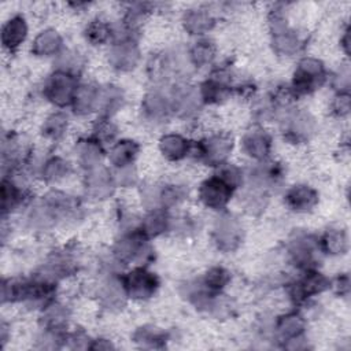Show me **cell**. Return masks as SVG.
Segmentation results:
<instances>
[{"mask_svg": "<svg viewBox=\"0 0 351 351\" xmlns=\"http://www.w3.org/2000/svg\"><path fill=\"white\" fill-rule=\"evenodd\" d=\"M304 318L299 313L291 311L284 315H280L274 328L277 330L278 337L284 341H288L291 339L302 336L304 332Z\"/></svg>", "mask_w": 351, "mask_h": 351, "instance_id": "836d02e7", "label": "cell"}, {"mask_svg": "<svg viewBox=\"0 0 351 351\" xmlns=\"http://www.w3.org/2000/svg\"><path fill=\"white\" fill-rule=\"evenodd\" d=\"M63 48V38L55 29L41 30L33 40L32 53L38 58L58 56Z\"/></svg>", "mask_w": 351, "mask_h": 351, "instance_id": "83f0119b", "label": "cell"}, {"mask_svg": "<svg viewBox=\"0 0 351 351\" xmlns=\"http://www.w3.org/2000/svg\"><path fill=\"white\" fill-rule=\"evenodd\" d=\"M77 75L63 70H55L44 82L43 95L44 97L56 107L71 106L74 93L78 88Z\"/></svg>", "mask_w": 351, "mask_h": 351, "instance_id": "5b68a950", "label": "cell"}, {"mask_svg": "<svg viewBox=\"0 0 351 351\" xmlns=\"http://www.w3.org/2000/svg\"><path fill=\"white\" fill-rule=\"evenodd\" d=\"M140 145L130 138H122L112 144L108 151V160L115 169L132 166L138 156Z\"/></svg>", "mask_w": 351, "mask_h": 351, "instance_id": "f546056e", "label": "cell"}, {"mask_svg": "<svg viewBox=\"0 0 351 351\" xmlns=\"http://www.w3.org/2000/svg\"><path fill=\"white\" fill-rule=\"evenodd\" d=\"M230 271L222 266H214L206 271L200 282L211 293H221L222 289L230 282Z\"/></svg>", "mask_w": 351, "mask_h": 351, "instance_id": "8d00e7d4", "label": "cell"}, {"mask_svg": "<svg viewBox=\"0 0 351 351\" xmlns=\"http://www.w3.org/2000/svg\"><path fill=\"white\" fill-rule=\"evenodd\" d=\"M56 64H58L56 70H63V71L73 73L77 75V69L81 67V59L77 52L66 49L58 55Z\"/></svg>", "mask_w": 351, "mask_h": 351, "instance_id": "60d3db41", "label": "cell"}, {"mask_svg": "<svg viewBox=\"0 0 351 351\" xmlns=\"http://www.w3.org/2000/svg\"><path fill=\"white\" fill-rule=\"evenodd\" d=\"M233 145V137L229 133L218 132L192 144L189 155L207 166L219 167L228 163Z\"/></svg>", "mask_w": 351, "mask_h": 351, "instance_id": "7a4b0ae2", "label": "cell"}, {"mask_svg": "<svg viewBox=\"0 0 351 351\" xmlns=\"http://www.w3.org/2000/svg\"><path fill=\"white\" fill-rule=\"evenodd\" d=\"M171 221L173 219L169 215L166 208H152V210H148L138 229L147 239H154L170 230Z\"/></svg>", "mask_w": 351, "mask_h": 351, "instance_id": "4316f807", "label": "cell"}, {"mask_svg": "<svg viewBox=\"0 0 351 351\" xmlns=\"http://www.w3.org/2000/svg\"><path fill=\"white\" fill-rule=\"evenodd\" d=\"M29 26L23 15L16 14L8 18L1 26V45L8 52H15L27 38Z\"/></svg>", "mask_w": 351, "mask_h": 351, "instance_id": "ffe728a7", "label": "cell"}, {"mask_svg": "<svg viewBox=\"0 0 351 351\" xmlns=\"http://www.w3.org/2000/svg\"><path fill=\"white\" fill-rule=\"evenodd\" d=\"M169 97L171 104V112L181 119L193 118L200 110V106L203 104L199 89L186 82L176 84L171 88Z\"/></svg>", "mask_w": 351, "mask_h": 351, "instance_id": "4fadbf2b", "label": "cell"}, {"mask_svg": "<svg viewBox=\"0 0 351 351\" xmlns=\"http://www.w3.org/2000/svg\"><path fill=\"white\" fill-rule=\"evenodd\" d=\"M191 141L178 133H166L159 138V151L170 162H178L191 152Z\"/></svg>", "mask_w": 351, "mask_h": 351, "instance_id": "d4e9b609", "label": "cell"}, {"mask_svg": "<svg viewBox=\"0 0 351 351\" xmlns=\"http://www.w3.org/2000/svg\"><path fill=\"white\" fill-rule=\"evenodd\" d=\"M213 241L222 252H233L243 243L244 229L240 219L233 214H221L213 225Z\"/></svg>", "mask_w": 351, "mask_h": 351, "instance_id": "52a82bcc", "label": "cell"}, {"mask_svg": "<svg viewBox=\"0 0 351 351\" xmlns=\"http://www.w3.org/2000/svg\"><path fill=\"white\" fill-rule=\"evenodd\" d=\"M97 300L107 310H119L125 307L128 293L123 288L121 277L110 276L97 288Z\"/></svg>", "mask_w": 351, "mask_h": 351, "instance_id": "d6986e66", "label": "cell"}, {"mask_svg": "<svg viewBox=\"0 0 351 351\" xmlns=\"http://www.w3.org/2000/svg\"><path fill=\"white\" fill-rule=\"evenodd\" d=\"M89 348H92V350H110V348H112V344L106 339H97V340H93V343L89 346Z\"/></svg>", "mask_w": 351, "mask_h": 351, "instance_id": "681fc988", "label": "cell"}, {"mask_svg": "<svg viewBox=\"0 0 351 351\" xmlns=\"http://www.w3.org/2000/svg\"><path fill=\"white\" fill-rule=\"evenodd\" d=\"M71 173V165L62 156L53 155L41 162L38 167V176L47 184H56L67 178Z\"/></svg>", "mask_w": 351, "mask_h": 351, "instance_id": "4dcf8cb0", "label": "cell"}, {"mask_svg": "<svg viewBox=\"0 0 351 351\" xmlns=\"http://www.w3.org/2000/svg\"><path fill=\"white\" fill-rule=\"evenodd\" d=\"M329 287L330 281L326 276H324L315 269H308L304 270V274L300 278L289 284L288 293L295 304H302L307 302L310 298L329 289Z\"/></svg>", "mask_w": 351, "mask_h": 351, "instance_id": "30bf717a", "label": "cell"}, {"mask_svg": "<svg viewBox=\"0 0 351 351\" xmlns=\"http://www.w3.org/2000/svg\"><path fill=\"white\" fill-rule=\"evenodd\" d=\"M333 85L337 92H348L350 89V70L348 66L340 67V70L333 77Z\"/></svg>", "mask_w": 351, "mask_h": 351, "instance_id": "bcb514c9", "label": "cell"}, {"mask_svg": "<svg viewBox=\"0 0 351 351\" xmlns=\"http://www.w3.org/2000/svg\"><path fill=\"white\" fill-rule=\"evenodd\" d=\"M284 202L288 208L296 213L311 211L319 202V195L317 189L306 184H298L291 186L285 195Z\"/></svg>", "mask_w": 351, "mask_h": 351, "instance_id": "44dd1931", "label": "cell"}, {"mask_svg": "<svg viewBox=\"0 0 351 351\" xmlns=\"http://www.w3.org/2000/svg\"><path fill=\"white\" fill-rule=\"evenodd\" d=\"M84 186L86 195L95 200L108 199L117 186L112 173L103 165H99L85 173Z\"/></svg>", "mask_w": 351, "mask_h": 351, "instance_id": "9a60e30c", "label": "cell"}, {"mask_svg": "<svg viewBox=\"0 0 351 351\" xmlns=\"http://www.w3.org/2000/svg\"><path fill=\"white\" fill-rule=\"evenodd\" d=\"M148 241L149 239L138 228H133L117 239L112 247V256L122 265L147 262L152 255Z\"/></svg>", "mask_w": 351, "mask_h": 351, "instance_id": "277c9868", "label": "cell"}, {"mask_svg": "<svg viewBox=\"0 0 351 351\" xmlns=\"http://www.w3.org/2000/svg\"><path fill=\"white\" fill-rule=\"evenodd\" d=\"M121 281L128 293V298L134 300H148L159 289V277L144 266H136L123 276Z\"/></svg>", "mask_w": 351, "mask_h": 351, "instance_id": "8992f818", "label": "cell"}, {"mask_svg": "<svg viewBox=\"0 0 351 351\" xmlns=\"http://www.w3.org/2000/svg\"><path fill=\"white\" fill-rule=\"evenodd\" d=\"M117 134H118V129L111 122V119L99 118L97 122L95 123L92 137H95L99 143L104 145V144H111L115 140Z\"/></svg>", "mask_w": 351, "mask_h": 351, "instance_id": "ab89813d", "label": "cell"}, {"mask_svg": "<svg viewBox=\"0 0 351 351\" xmlns=\"http://www.w3.org/2000/svg\"><path fill=\"white\" fill-rule=\"evenodd\" d=\"M186 197V189L182 185L166 184L160 186V208H171Z\"/></svg>", "mask_w": 351, "mask_h": 351, "instance_id": "f35d334b", "label": "cell"}, {"mask_svg": "<svg viewBox=\"0 0 351 351\" xmlns=\"http://www.w3.org/2000/svg\"><path fill=\"white\" fill-rule=\"evenodd\" d=\"M108 64L117 71H132L140 62V48L133 37L115 38L107 52Z\"/></svg>", "mask_w": 351, "mask_h": 351, "instance_id": "7c38bea8", "label": "cell"}, {"mask_svg": "<svg viewBox=\"0 0 351 351\" xmlns=\"http://www.w3.org/2000/svg\"><path fill=\"white\" fill-rule=\"evenodd\" d=\"M104 145L99 143L95 137H84L75 144V155L80 166L88 171L99 165L104 156Z\"/></svg>", "mask_w": 351, "mask_h": 351, "instance_id": "603a6c76", "label": "cell"}, {"mask_svg": "<svg viewBox=\"0 0 351 351\" xmlns=\"http://www.w3.org/2000/svg\"><path fill=\"white\" fill-rule=\"evenodd\" d=\"M335 288H336V292L339 295H348V291H350V280H348V276L344 274V276H339L336 282H335Z\"/></svg>", "mask_w": 351, "mask_h": 351, "instance_id": "7dc6e473", "label": "cell"}, {"mask_svg": "<svg viewBox=\"0 0 351 351\" xmlns=\"http://www.w3.org/2000/svg\"><path fill=\"white\" fill-rule=\"evenodd\" d=\"M69 129V115L63 111H56L48 115L41 126V134L44 138L58 141L64 137Z\"/></svg>", "mask_w": 351, "mask_h": 351, "instance_id": "d590c367", "label": "cell"}, {"mask_svg": "<svg viewBox=\"0 0 351 351\" xmlns=\"http://www.w3.org/2000/svg\"><path fill=\"white\" fill-rule=\"evenodd\" d=\"M27 197L25 186L12 176H3L1 180V214L3 217L19 208Z\"/></svg>", "mask_w": 351, "mask_h": 351, "instance_id": "7402d4cb", "label": "cell"}, {"mask_svg": "<svg viewBox=\"0 0 351 351\" xmlns=\"http://www.w3.org/2000/svg\"><path fill=\"white\" fill-rule=\"evenodd\" d=\"M181 23L189 36H203L215 26V16L208 7L197 5L184 12Z\"/></svg>", "mask_w": 351, "mask_h": 351, "instance_id": "ac0fdd59", "label": "cell"}, {"mask_svg": "<svg viewBox=\"0 0 351 351\" xmlns=\"http://www.w3.org/2000/svg\"><path fill=\"white\" fill-rule=\"evenodd\" d=\"M84 37L92 45H103L112 40V25L103 18H93L86 23Z\"/></svg>", "mask_w": 351, "mask_h": 351, "instance_id": "e575fe53", "label": "cell"}, {"mask_svg": "<svg viewBox=\"0 0 351 351\" xmlns=\"http://www.w3.org/2000/svg\"><path fill=\"white\" fill-rule=\"evenodd\" d=\"M69 317H70L69 308L66 306L52 300L45 307H43L40 324L44 330L63 333L64 328L67 326Z\"/></svg>", "mask_w": 351, "mask_h": 351, "instance_id": "f1b7e54d", "label": "cell"}, {"mask_svg": "<svg viewBox=\"0 0 351 351\" xmlns=\"http://www.w3.org/2000/svg\"><path fill=\"white\" fill-rule=\"evenodd\" d=\"M115 184L123 188L132 186L136 184L137 181V173L134 166H126V167H121V169H115V173H112Z\"/></svg>", "mask_w": 351, "mask_h": 351, "instance_id": "f6af8a7d", "label": "cell"}, {"mask_svg": "<svg viewBox=\"0 0 351 351\" xmlns=\"http://www.w3.org/2000/svg\"><path fill=\"white\" fill-rule=\"evenodd\" d=\"M141 114L148 122H165L170 117V114H173L169 95L163 93L159 89L147 92L141 100Z\"/></svg>", "mask_w": 351, "mask_h": 351, "instance_id": "2e32d148", "label": "cell"}, {"mask_svg": "<svg viewBox=\"0 0 351 351\" xmlns=\"http://www.w3.org/2000/svg\"><path fill=\"white\" fill-rule=\"evenodd\" d=\"M97 99H99V86L90 82H82L78 85L73 101L71 108L75 115L85 117L97 110Z\"/></svg>", "mask_w": 351, "mask_h": 351, "instance_id": "484cf974", "label": "cell"}, {"mask_svg": "<svg viewBox=\"0 0 351 351\" xmlns=\"http://www.w3.org/2000/svg\"><path fill=\"white\" fill-rule=\"evenodd\" d=\"M234 191L236 189L223 178L214 174L202 181L197 189V196L204 207L211 210H223L230 202Z\"/></svg>", "mask_w": 351, "mask_h": 351, "instance_id": "8fae6325", "label": "cell"}, {"mask_svg": "<svg viewBox=\"0 0 351 351\" xmlns=\"http://www.w3.org/2000/svg\"><path fill=\"white\" fill-rule=\"evenodd\" d=\"M318 250V240L304 232L295 233L288 241L289 259L302 270L314 269Z\"/></svg>", "mask_w": 351, "mask_h": 351, "instance_id": "5bb4252c", "label": "cell"}, {"mask_svg": "<svg viewBox=\"0 0 351 351\" xmlns=\"http://www.w3.org/2000/svg\"><path fill=\"white\" fill-rule=\"evenodd\" d=\"M191 66L202 69L210 66L217 56V45L210 38H200L186 51Z\"/></svg>", "mask_w": 351, "mask_h": 351, "instance_id": "d6a6232c", "label": "cell"}, {"mask_svg": "<svg viewBox=\"0 0 351 351\" xmlns=\"http://www.w3.org/2000/svg\"><path fill=\"white\" fill-rule=\"evenodd\" d=\"M141 203L147 210L160 208V186L154 184H145L140 189Z\"/></svg>", "mask_w": 351, "mask_h": 351, "instance_id": "b9f144b4", "label": "cell"}, {"mask_svg": "<svg viewBox=\"0 0 351 351\" xmlns=\"http://www.w3.org/2000/svg\"><path fill=\"white\" fill-rule=\"evenodd\" d=\"M326 78L328 74L324 63L317 58L306 56L299 60L293 71L289 88L296 99L299 96H306L319 89L325 84Z\"/></svg>", "mask_w": 351, "mask_h": 351, "instance_id": "3957f363", "label": "cell"}, {"mask_svg": "<svg viewBox=\"0 0 351 351\" xmlns=\"http://www.w3.org/2000/svg\"><path fill=\"white\" fill-rule=\"evenodd\" d=\"M199 89L202 103L204 104H221L232 95V73L228 67L214 69L210 77H207Z\"/></svg>", "mask_w": 351, "mask_h": 351, "instance_id": "ba28073f", "label": "cell"}, {"mask_svg": "<svg viewBox=\"0 0 351 351\" xmlns=\"http://www.w3.org/2000/svg\"><path fill=\"white\" fill-rule=\"evenodd\" d=\"M317 130V122L307 110H293L288 112L282 122L284 137L293 144L307 143Z\"/></svg>", "mask_w": 351, "mask_h": 351, "instance_id": "9c48e42d", "label": "cell"}, {"mask_svg": "<svg viewBox=\"0 0 351 351\" xmlns=\"http://www.w3.org/2000/svg\"><path fill=\"white\" fill-rule=\"evenodd\" d=\"M267 22L273 51L280 56L295 55L302 45V40L298 32L288 25V19L281 4L273 5L269 11Z\"/></svg>", "mask_w": 351, "mask_h": 351, "instance_id": "6da1fadb", "label": "cell"}, {"mask_svg": "<svg viewBox=\"0 0 351 351\" xmlns=\"http://www.w3.org/2000/svg\"><path fill=\"white\" fill-rule=\"evenodd\" d=\"M276 108L277 106L274 104V101L271 100L270 96H266V97H261L254 108H252V112H254V117L258 119V121H267L270 119L271 117H274L276 114Z\"/></svg>", "mask_w": 351, "mask_h": 351, "instance_id": "7bdbcfd3", "label": "cell"}, {"mask_svg": "<svg viewBox=\"0 0 351 351\" xmlns=\"http://www.w3.org/2000/svg\"><path fill=\"white\" fill-rule=\"evenodd\" d=\"M125 103V93L123 90L112 84L104 85L99 88V99H97V111L100 118L111 119Z\"/></svg>", "mask_w": 351, "mask_h": 351, "instance_id": "cb8c5ba5", "label": "cell"}, {"mask_svg": "<svg viewBox=\"0 0 351 351\" xmlns=\"http://www.w3.org/2000/svg\"><path fill=\"white\" fill-rule=\"evenodd\" d=\"M319 251L337 256L344 255L348 250V236L344 229L340 228H330L324 232L321 239L318 240Z\"/></svg>", "mask_w": 351, "mask_h": 351, "instance_id": "1f68e13d", "label": "cell"}, {"mask_svg": "<svg viewBox=\"0 0 351 351\" xmlns=\"http://www.w3.org/2000/svg\"><path fill=\"white\" fill-rule=\"evenodd\" d=\"M340 45H341L344 53L348 55L350 53V27L348 26L346 27V30L343 32V36L340 37Z\"/></svg>", "mask_w": 351, "mask_h": 351, "instance_id": "c3c4849f", "label": "cell"}, {"mask_svg": "<svg viewBox=\"0 0 351 351\" xmlns=\"http://www.w3.org/2000/svg\"><path fill=\"white\" fill-rule=\"evenodd\" d=\"M332 114L337 118H344L350 114V93L337 92L330 103Z\"/></svg>", "mask_w": 351, "mask_h": 351, "instance_id": "ee69618b", "label": "cell"}, {"mask_svg": "<svg viewBox=\"0 0 351 351\" xmlns=\"http://www.w3.org/2000/svg\"><path fill=\"white\" fill-rule=\"evenodd\" d=\"M133 339L136 343L141 344L143 347H160L165 341H166V333L162 330H158L156 328L152 326H141L138 328L134 335Z\"/></svg>", "mask_w": 351, "mask_h": 351, "instance_id": "74e56055", "label": "cell"}, {"mask_svg": "<svg viewBox=\"0 0 351 351\" xmlns=\"http://www.w3.org/2000/svg\"><path fill=\"white\" fill-rule=\"evenodd\" d=\"M241 149L248 158L263 162L271 151V137L262 128H251L241 137Z\"/></svg>", "mask_w": 351, "mask_h": 351, "instance_id": "e0dca14e", "label": "cell"}]
</instances>
